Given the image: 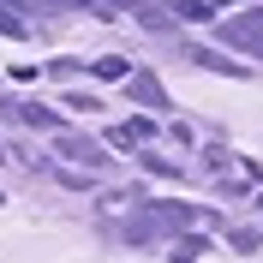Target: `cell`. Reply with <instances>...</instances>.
Listing matches in <instances>:
<instances>
[{
  "label": "cell",
  "instance_id": "obj_7",
  "mask_svg": "<svg viewBox=\"0 0 263 263\" xmlns=\"http://www.w3.org/2000/svg\"><path fill=\"white\" fill-rule=\"evenodd\" d=\"M0 36H30V30H24V24H18L12 12H0Z\"/></svg>",
  "mask_w": 263,
  "mask_h": 263
},
{
  "label": "cell",
  "instance_id": "obj_5",
  "mask_svg": "<svg viewBox=\"0 0 263 263\" xmlns=\"http://www.w3.org/2000/svg\"><path fill=\"white\" fill-rule=\"evenodd\" d=\"M24 120H30V126H42V132H54V138H60V126H66V120L54 114V108H42V102H24Z\"/></svg>",
  "mask_w": 263,
  "mask_h": 263
},
{
  "label": "cell",
  "instance_id": "obj_3",
  "mask_svg": "<svg viewBox=\"0 0 263 263\" xmlns=\"http://www.w3.org/2000/svg\"><path fill=\"white\" fill-rule=\"evenodd\" d=\"M126 96L138 102V108H167V90H162L156 78H149V72H138V78L126 84Z\"/></svg>",
  "mask_w": 263,
  "mask_h": 263
},
{
  "label": "cell",
  "instance_id": "obj_2",
  "mask_svg": "<svg viewBox=\"0 0 263 263\" xmlns=\"http://www.w3.org/2000/svg\"><path fill=\"white\" fill-rule=\"evenodd\" d=\"M60 156H72V162H84V167H108V149L96 144V138H72V132H60Z\"/></svg>",
  "mask_w": 263,
  "mask_h": 263
},
{
  "label": "cell",
  "instance_id": "obj_6",
  "mask_svg": "<svg viewBox=\"0 0 263 263\" xmlns=\"http://www.w3.org/2000/svg\"><path fill=\"white\" fill-rule=\"evenodd\" d=\"M126 72H132V66L120 60V54H108V60H96V78H126Z\"/></svg>",
  "mask_w": 263,
  "mask_h": 263
},
{
  "label": "cell",
  "instance_id": "obj_1",
  "mask_svg": "<svg viewBox=\"0 0 263 263\" xmlns=\"http://www.w3.org/2000/svg\"><path fill=\"white\" fill-rule=\"evenodd\" d=\"M215 36H221L228 48H239V54H251V60H263V6L221 18V24H215Z\"/></svg>",
  "mask_w": 263,
  "mask_h": 263
},
{
  "label": "cell",
  "instance_id": "obj_4",
  "mask_svg": "<svg viewBox=\"0 0 263 263\" xmlns=\"http://www.w3.org/2000/svg\"><path fill=\"white\" fill-rule=\"evenodd\" d=\"M144 138H156L149 120H132V126H114V132H108V144H114V149H132V144H144Z\"/></svg>",
  "mask_w": 263,
  "mask_h": 263
}]
</instances>
